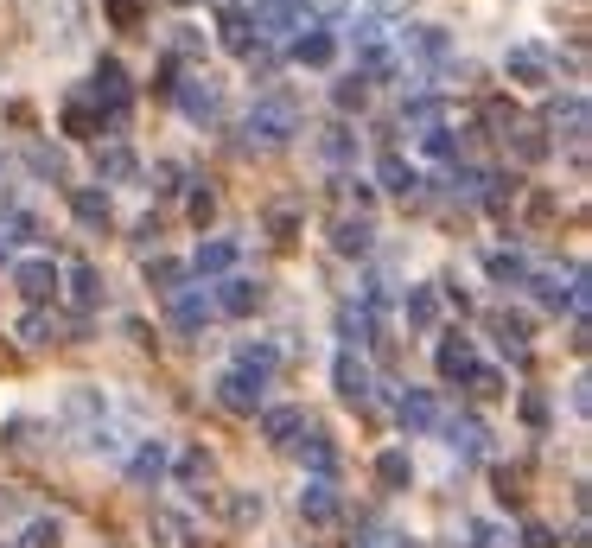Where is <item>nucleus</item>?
I'll list each match as a JSON object with an SVG mask.
<instances>
[{
    "label": "nucleus",
    "mask_w": 592,
    "mask_h": 548,
    "mask_svg": "<svg viewBox=\"0 0 592 548\" xmlns=\"http://www.w3.org/2000/svg\"><path fill=\"white\" fill-rule=\"evenodd\" d=\"M293 134H300V96H293V90H268V96H255V109L242 115V147L274 153V147H287Z\"/></svg>",
    "instance_id": "1"
},
{
    "label": "nucleus",
    "mask_w": 592,
    "mask_h": 548,
    "mask_svg": "<svg viewBox=\"0 0 592 548\" xmlns=\"http://www.w3.org/2000/svg\"><path fill=\"white\" fill-rule=\"evenodd\" d=\"M90 102H96L102 115H109V128H121V122H128L134 83H128V71H121V58H102V64H96V77H90Z\"/></svg>",
    "instance_id": "2"
},
{
    "label": "nucleus",
    "mask_w": 592,
    "mask_h": 548,
    "mask_svg": "<svg viewBox=\"0 0 592 548\" xmlns=\"http://www.w3.org/2000/svg\"><path fill=\"white\" fill-rule=\"evenodd\" d=\"M217 402L230 408V415H261L268 408V376H255V370H223L217 376Z\"/></svg>",
    "instance_id": "3"
},
{
    "label": "nucleus",
    "mask_w": 592,
    "mask_h": 548,
    "mask_svg": "<svg viewBox=\"0 0 592 548\" xmlns=\"http://www.w3.org/2000/svg\"><path fill=\"white\" fill-rule=\"evenodd\" d=\"M395 45H402L414 64H427V71H446V64H452V32L446 26H402V32H395Z\"/></svg>",
    "instance_id": "4"
},
{
    "label": "nucleus",
    "mask_w": 592,
    "mask_h": 548,
    "mask_svg": "<svg viewBox=\"0 0 592 548\" xmlns=\"http://www.w3.org/2000/svg\"><path fill=\"white\" fill-rule=\"evenodd\" d=\"M217 313H230V319H249V313H261V300H268V287L261 281H249V274H223V287H217Z\"/></svg>",
    "instance_id": "5"
},
{
    "label": "nucleus",
    "mask_w": 592,
    "mask_h": 548,
    "mask_svg": "<svg viewBox=\"0 0 592 548\" xmlns=\"http://www.w3.org/2000/svg\"><path fill=\"white\" fill-rule=\"evenodd\" d=\"M548 51L542 45H510V51H503V77H510V83H522V90H542V83H548Z\"/></svg>",
    "instance_id": "6"
},
{
    "label": "nucleus",
    "mask_w": 592,
    "mask_h": 548,
    "mask_svg": "<svg viewBox=\"0 0 592 548\" xmlns=\"http://www.w3.org/2000/svg\"><path fill=\"white\" fill-rule=\"evenodd\" d=\"M13 287H20L32 306H45L51 294H58V262H45V255H26V262H13Z\"/></svg>",
    "instance_id": "7"
},
{
    "label": "nucleus",
    "mask_w": 592,
    "mask_h": 548,
    "mask_svg": "<svg viewBox=\"0 0 592 548\" xmlns=\"http://www.w3.org/2000/svg\"><path fill=\"white\" fill-rule=\"evenodd\" d=\"M211 319H217L211 287H179V294H172V325H179V332H204Z\"/></svg>",
    "instance_id": "8"
},
{
    "label": "nucleus",
    "mask_w": 592,
    "mask_h": 548,
    "mask_svg": "<svg viewBox=\"0 0 592 548\" xmlns=\"http://www.w3.org/2000/svg\"><path fill=\"white\" fill-rule=\"evenodd\" d=\"M548 128H554V134H567V141L580 147V141H586V128H592V115H586V96H580V90L554 96V102H548Z\"/></svg>",
    "instance_id": "9"
},
{
    "label": "nucleus",
    "mask_w": 592,
    "mask_h": 548,
    "mask_svg": "<svg viewBox=\"0 0 592 548\" xmlns=\"http://www.w3.org/2000/svg\"><path fill=\"white\" fill-rule=\"evenodd\" d=\"M395 421H402L408 434H433V427L446 421L440 415V396H433V389H408V396L395 402Z\"/></svg>",
    "instance_id": "10"
},
{
    "label": "nucleus",
    "mask_w": 592,
    "mask_h": 548,
    "mask_svg": "<svg viewBox=\"0 0 592 548\" xmlns=\"http://www.w3.org/2000/svg\"><path fill=\"white\" fill-rule=\"evenodd\" d=\"M332 383H338V396H344V402H370L376 376H370V364H363L357 351H338V364H332Z\"/></svg>",
    "instance_id": "11"
},
{
    "label": "nucleus",
    "mask_w": 592,
    "mask_h": 548,
    "mask_svg": "<svg viewBox=\"0 0 592 548\" xmlns=\"http://www.w3.org/2000/svg\"><path fill=\"white\" fill-rule=\"evenodd\" d=\"M166 466H172V447L166 440H141V447H134V459H128V485H160L166 478Z\"/></svg>",
    "instance_id": "12"
},
{
    "label": "nucleus",
    "mask_w": 592,
    "mask_h": 548,
    "mask_svg": "<svg viewBox=\"0 0 592 548\" xmlns=\"http://www.w3.org/2000/svg\"><path fill=\"white\" fill-rule=\"evenodd\" d=\"M300 434H306V408H293V402L261 408V440H268V447H293Z\"/></svg>",
    "instance_id": "13"
},
{
    "label": "nucleus",
    "mask_w": 592,
    "mask_h": 548,
    "mask_svg": "<svg viewBox=\"0 0 592 548\" xmlns=\"http://www.w3.org/2000/svg\"><path fill=\"white\" fill-rule=\"evenodd\" d=\"M172 96H179V109L191 115V122H217V109H223V90H217L211 77H191V83H179Z\"/></svg>",
    "instance_id": "14"
},
{
    "label": "nucleus",
    "mask_w": 592,
    "mask_h": 548,
    "mask_svg": "<svg viewBox=\"0 0 592 548\" xmlns=\"http://www.w3.org/2000/svg\"><path fill=\"white\" fill-rule=\"evenodd\" d=\"M300 517H306V523H338V517H344L332 478H306V491H300Z\"/></svg>",
    "instance_id": "15"
},
{
    "label": "nucleus",
    "mask_w": 592,
    "mask_h": 548,
    "mask_svg": "<svg viewBox=\"0 0 592 548\" xmlns=\"http://www.w3.org/2000/svg\"><path fill=\"white\" fill-rule=\"evenodd\" d=\"M332 58H338V39H332V26H306L300 39H293V64H306V71H325Z\"/></svg>",
    "instance_id": "16"
},
{
    "label": "nucleus",
    "mask_w": 592,
    "mask_h": 548,
    "mask_svg": "<svg viewBox=\"0 0 592 548\" xmlns=\"http://www.w3.org/2000/svg\"><path fill=\"white\" fill-rule=\"evenodd\" d=\"M71 217H77V224L83 230H109V192H102V185H77V192H71Z\"/></svg>",
    "instance_id": "17"
},
{
    "label": "nucleus",
    "mask_w": 592,
    "mask_h": 548,
    "mask_svg": "<svg viewBox=\"0 0 592 548\" xmlns=\"http://www.w3.org/2000/svg\"><path fill=\"white\" fill-rule=\"evenodd\" d=\"M433 357H440V376H446V383H452V376L465 383V376H472V364H478V351H472V338H465V332H446Z\"/></svg>",
    "instance_id": "18"
},
{
    "label": "nucleus",
    "mask_w": 592,
    "mask_h": 548,
    "mask_svg": "<svg viewBox=\"0 0 592 548\" xmlns=\"http://www.w3.org/2000/svg\"><path fill=\"white\" fill-rule=\"evenodd\" d=\"M376 185H382V192H395V198H414V192H421V173H414L402 153H382V160H376Z\"/></svg>",
    "instance_id": "19"
},
{
    "label": "nucleus",
    "mask_w": 592,
    "mask_h": 548,
    "mask_svg": "<svg viewBox=\"0 0 592 548\" xmlns=\"http://www.w3.org/2000/svg\"><path fill=\"white\" fill-rule=\"evenodd\" d=\"M446 115H452L446 96H433V90H421V96L402 102V128H421V134H427V128H446Z\"/></svg>",
    "instance_id": "20"
},
{
    "label": "nucleus",
    "mask_w": 592,
    "mask_h": 548,
    "mask_svg": "<svg viewBox=\"0 0 592 548\" xmlns=\"http://www.w3.org/2000/svg\"><path fill=\"white\" fill-rule=\"evenodd\" d=\"M102 415H109V396H102L96 383L64 389V421H96V427H102Z\"/></svg>",
    "instance_id": "21"
},
{
    "label": "nucleus",
    "mask_w": 592,
    "mask_h": 548,
    "mask_svg": "<svg viewBox=\"0 0 592 548\" xmlns=\"http://www.w3.org/2000/svg\"><path fill=\"white\" fill-rule=\"evenodd\" d=\"M484 274H491L497 287H522L535 268H529V255H522V249H491V255H484Z\"/></svg>",
    "instance_id": "22"
},
{
    "label": "nucleus",
    "mask_w": 592,
    "mask_h": 548,
    "mask_svg": "<svg viewBox=\"0 0 592 548\" xmlns=\"http://www.w3.org/2000/svg\"><path fill=\"white\" fill-rule=\"evenodd\" d=\"M185 268H198V274H230V268H236V243H230V236H204L198 255H191Z\"/></svg>",
    "instance_id": "23"
},
{
    "label": "nucleus",
    "mask_w": 592,
    "mask_h": 548,
    "mask_svg": "<svg viewBox=\"0 0 592 548\" xmlns=\"http://www.w3.org/2000/svg\"><path fill=\"white\" fill-rule=\"evenodd\" d=\"M402 319L414 325V332H433V325H440V294H433V287H408V294H402Z\"/></svg>",
    "instance_id": "24"
},
{
    "label": "nucleus",
    "mask_w": 592,
    "mask_h": 548,
    "mask_svg": "<svg viewBox=\"0 0 592 548\" xmlns=\"http://www.w3.org/2000/svg\"><path fill=\"white\" fill-rule=\"evenodd\" d=\"M440 427H446V447H452V453H465V459L484 453V421H478V415H452V421H440Z\"/></svg>",
    "instance_id": "25"
},
{
    "label": "nucleus",
    "mask_w": 592,
    "mask_h": 548,
    "mask_svg": "<svg viewBox=\"0 0 592 548\" xmlns=\"http://www.w3.org/2000/svg\"><path fill=\"white\" fill-rule=\"evenodd\" d=\"M370 243H376L370 217H338V224H332V249L338 255H370Z\"/></svg>",
    "instance_id": "26"
},
{
    "label": "nucleus",
    "mask_w": 592,
    "mask_h": 548,
    "mask_svg": "<svg viewBox=\"0 0 592 548\" xmlns=\"http://www.w3.org/2000/svg\"><path fill=\"white\" fill-rule=\"evenodd\" d=\"M102 128H109V115H102V109H90L83 96L64 102V134H77V141H96Z\"/></svg>",
    "instance_id": "27"
},
{
    "label": "nucleus",
    "mask_w": 592,
    "mask_h": 548,
    "mask_svg": "<svg viewBox=\"0 0 592 548\" xmlns=\"http://www.w3.org/2000/svg\"><path fill=\"white\" fill-rule=\"evenodd\" d=\"M223 45L236 58H255V26H249V7H223Z\"/></svg>",
    "instance_id": "28"
},
{
    "label": "nucleus",
    "mask_w": 592,
    "mask_h": 548,
    "mask_svg": "<svg viewBox=\"0 0 592 548\" xmlns=\"http://www.w3.org/2000/svg\"><path fill=\"white\" fill-rule=\"evenodd\" d=\"M338 338H344V351H351V345H370V338H376V313H363L357 300L338 306Z\"/></svg>",
    "instance_id": "29"
},
{
    "label": "nucleus",
    "mask_w": 592,
    "mask_h": 548,
    "mask_svg": "<svg viewBox=\"0 0 592 548\" xmlns=\"http://www.w3.org/2000/svg\"><path fill=\"white\" fill-rule=\"evenodd\" d=\"M58 281H71V300H77V306H102V274H96L90 262H71Z\"/></svg>",
    "instance_id": "30"
},
{
    "label": "nucleus",
    "mask_w": 592,
    "mask_h": 548,
    "mask_svg": "<svg viewBox=\"0 0 592 548\" xmlns=\"http://www.w3.org/2000/svg\"><path fill=\"white\" fill-rule=\"evenodd\" d=\"M236 364L255 370V376H274V370H281V345H274V338H249V345L236 351Z\"/></svg>",
    "instance_id": "31"
},
{
    "label": "nucleus",
    "mask_w": 592,
    "mask_h": 548,
    "mask_svg": "<svg viewBox=\"0 0 592 548\" xmlns=\"http://www.w3.org/2000/svg\"><path fill=\"white\" fill-rule=\"evenodd\" d=\"M185 274H191L185 262H172V255H153V262H147V287H153V294H166V300H172V294L185 287Z\"/></svg>",
    "instance_id": "32"
},
{
    "label": "nucleus",
    "mask_w": 592,
    "mask_h": 548,
    "mask_svg": "<svg viewBox=\"0 0 592 548\" xmlns=\"http://www.w3.org/2000/svg\"><path fill=\"white\" fill-rule=\"evenodd\" d=\"M300 459L312 466V478H332V472H338V447H332V434H306V440H300Z\"/></svg>",
    "instance_id": "33"
},
{
    "label": "nucleus",
    "mask_w": 592,
    "mask_h": 548,
    "mask_svg": "<svg viewBox=\"0 0 592 548\" xmlns=\"http://www.w3.org/2000/svg\"><path fill=\"white\" fill-rule=\"evenodd\" d=\"M319 153H325V160H332V166H351V160H357L363 147H357V134H351V128L338 122V128H325V134H319Z\"/></svg>",
    "instance_id": "34"
},
{
    "label": "nucleus",
    "mask_w": 592,
    "mask_h": 548,
    "mask_svg": "<svg viewBox=\"0 0 592 548\" xmlns=\"http://www.w3.org/2000/svg\"><path fill=\"white\" fill-rule=\"evenodd\" d=\"M421 153H427V160H459V153H465V134L452 128V122H446V128H427V134H421Z\"/></svg>",
    "instance_id": "35"
},
{
    "label": "nucleus",
    "mask_w": 592,
    "mask_h": 548,
    "mask_svg": "<svg viewBox=\"0 0 592 548\" xmlns=\"http://www.w3.org/2000/svg\"><path fill=\"white\" fill-rule=\"evenodd\" d=\"M376 478H382L389 491H408V485H414V466H408V453H402V447L376 453Z\"/></svg>",
    "instance_id": "36"
},
{
    "label": "nucleus",
    "mask_w": 592,
    "mask_h": 548,
    "mask_svg": "<svg viewBox=\"0 0 592 548\" xmlns=\"http://www.w3.org/2000/svg\"><path fill=\"white\" fill-rule=\"evenodd\" d=\"M96 173L121 185V179H134V173H141V160H134L128 147H96Z\"/></svg>",
    "instance_id": "37"
},
{
    "label": "nucleus",
    "mask_w": 592,
    "mask_h": 548,
    "mask_svg": "<svg viewBox=\"0 0 592 548\" xmlns=\"http://www.w3.org/2000/svg\"><path fill=\"white\" fill-rule=\"evenodd\" d=\"M484 179H491V173H484V166H472V160H452V198H484Z\"/></svg>",
    "instance_id": "38"
},
{
    "label": "nucleus",
    "mask_w": 592,
    "mask_h": 548,
    "mask_svg": "<svg viewBox=\"0 0 592 548\" xmlns=\"http://www.w3.org/2000/svg\"><path fill=\"white\" fill-rule=\"evenodd\" d=\"M58 542H64V523L58 517H32L20 529V548H58Z\"/></svg>",
    "instance_id": "39"
},
{
    "label": "nucleus",
    "mask_w": 592,
    "mask_h": 548,
    "mask_svg": "<svg viewBox=\"0 0 592 548\" xmlns=\"http://www.w3.org/2000/svg\"><path fill=\"white\" fill-rule=\"evenodd\" d=\"M20 338H26V345H51V338H58V319H51L45 306H32V313L20 319Z\"/></svg>",
    "instance_id": "40"
},
{
    "label": "nucleus",
    "mask_w": 592,
    "mask_h": 548,
    "mask_svg": "<svg viewBox=\"0 0 592 548\" xmlns=\"http://www.w3.org/2000/svg\"><path fill=\"white\" fill-rule=\"evenodd\" d=\"M332 102H338L344 115H351V109H363V102H370V83H363L357 71H351V77H338V83H332Z\"/></svg>",
    "instance_id": "41"
},
{
    "label": "nucleus",
    "mask_w": 592,
    "mask_h": 548,
    "mask_svg": "<svg viewBox=\"0 0 592 548\" xmlns=\"http://www.w3.org/2000/svg\"><path fill=\"white\" fill-rule=\"evenodd\" d=\"M516 160H522V166H542V160H548V134H542V128H522V134H516Z\"/></svg>",
    "instance_id": "42"
},
{
    "label": "nucleus",
    "mask_w": 592,
    "mask_h": 548,
    "mask_svg": "<svg viewBox=\"0 0 592 548\" xmlns=\"http://www.w3.org/2000/svg\"><path fill=\"white\" fill-rule=\"evenodd\" d=\"M26 166H32L39 179H64V153H58V147H26Z\"/></svg>",
    "instance_id": "43"
},
{
    "label": "nucleus",
    "mask_w": 592,
    "mask_h": 548,
    "mask_svg": "<svg viewBox=\"0 0 592 548\" xmlns=\"http://www.w3.org/2000/svg\"><path fill=\"white\" fill-rule=\"evenodd\" d=\"M204 478H211V453L191 447V453L179 459V485H204Z\"/></svg>",
    "instance_id": "44"
},
{
    "label": "nucleus",
    "mask_w": 592,
    "mask_h": 548,
    "mask_svg": "<svg viewBox=\"0 0 592 548\" xmlns=\"http://www.w3.org/2000/svg\"><path fill=\"white\" fill-rule=\"evenodd\" d=\"M261 510H268V504H261V491H236V498H230L236 523H261Z\"/></svg>",
    "instance_id": "45"
},
{
    "label": "nucleus",
    "mask_w": 592,
    "mask_h": 548,
    "mask_svg": "<svg viewBox=\"0 0 592 548\" xmlns=\"http://www.w3.org/2000/svg\"><path fill=\"white\" fill-rule=\"evenodd\" d=\"M198 51H204L198 26H172V58H198Z\"/></svg>",
    "instance_id": "46"
},
{
    "label": "nucleus",
    "mask_w": 592,
    "mask_h": 548,
    "mask_svg": "<svg viewBox=\"0 0 592 548\" xmlns=\"http://www.w3.org/2000/svg\"><path fill=\"white\" fill-rule=\"evenodd\" d=\"M268 230L281 236V243H293V230H300V211H293V204H274V211H268Z\"/></svg>",
    "instance_id": "47"
},
{
    "label": "nucleus",
    "mask_w": 592,
    "mask_h": 548,
    "mask_svg": "<svg viewBox=\"0 0 592 548\" xmlns=\"http://www.w3.org/2000/svg\"><path fill=\"white\" fill-rule=\"evenodd\" d=\"M357 548H414V536H402V529H370Z\"/></svg>",
    "instance_id": "48"
},
{
    "label": "nucleus",
    "mask_w": 592,
    "mask_h": 548,
    "mask_svg": "<svg viewBox=\"0 0 592 548\" xmlns=\"http://www.w3.org/2000/svg\"><path fill=\"white\" fill-rule=\"evenodd\" d=\"M344 192H351L357 217H370V204H376V185H370V179H344Z\"/></svg>",
    "instance_id": "49"
},
{
    "label": "nucleus",
    "mask_w": 592,
    "mask_h": 548,
    "mask_svg": "<svg viewBox=\"0 0 592 548\" xmlns=\"http://www.w3.org/2000/svg\"><path fill=\"white\" fill-rule=\"evenodd\" d=\"M465 383H472L478 396H497V389H503V376H497L491 364H472V376H465Z\"/></svg>",
    "instance_id": "50"
},
{
    "label": "nucleus",
    "mask_w": 592,
    "mask_h": 548,
    "mask_svg": "<svg viewBox=\"0 0 592 548\" xmlns=\"http://www.w3.org/2000/svg\"><path fill=\"white\" fill-rule=\"evenodd\" d=\"M408 7L414 0H370V20L382 26V20H408Z\"/></svg>",
    "instance_id": "51"
},
{
    "label": "nucleus",
    "mask_w": 592,
    "mask_h": 548,
    "mask_svg": "<svg viewBox=\"0 0 592 548\" xmlns=\"http://www.w3.org/2000/svg\"><path fill=\"white\" fill-rule=\"evenodd\" d=\"M522 548H561V542H554L548 523H529V529H522Z\"/></svg>",
    "instance_id": "52"
},
{
    "label": "nucleus",
    "mask_w": 592,
    "mask_h": 548,
    "mask_svg": "<svg viewBox=\"0 0 592 548\" xmlns=\"http://www.w3.org/2000/svg\"><path fill=\"white\" fill-rule=\"evenodd\" d=\"M472 548H503V529L497 523H472Z\"/></svg>",
    "instance_id": "53"
},
{
    "label": "nucleus",
    "mask_w": 592,
    "mask_h": 548,
    "mask_svg": "<svg viewBox=\"0 0 592 548\" xmlns=\"http://www.w3.org/2000/svg\"><path fill=\"white\" fill-rule=\"evenodd\" d=\"M109 13H115L121 26H134V20H141V0H109Z\"/></svg>",
    "instance_id": "54"
},
{
    "label": "nucleus",
    "mask_w": 592,
    "mask_h": 548,
    "mask_svg": "<svg viewBox=\"0 0 592 548\" xmlns=\"http://www.w3.org/2000/svg\"><path fill=\"white\" fill-rule=\"evenodd\" d=\"M211 211H217V192H191V217H198V224H204Z\"/></svg>",
    "instance_id": "55"
},
{
    "label": "nucleus",
    "mask_w": 592,
    "mask_h": 548,
    "mask_svg": "<svg viewBox=\"0 0 592 548\" xmlns=\"http://www.w3.org/2000/svg\"><path fill=\"white\" fill-rule=\"evenodd\" d=\"M32 236H39V224H32L26 211H13V243H32Z\"/></svg>",
    "instance_id": "56"
},
{
    "label": "nucleus",
    "mask_w": 592,
    "mask_h": 548,
    "mask_svg": "<svg viewBox=\"0 0 592 548\" xmlns=\"http://www.w3.org/2000/svg\"><path fill=\"white\" fill-rule=\"evenodd\" d=\"M522 421L542 427V421H548V402H542V396H522Z\"/></svg>",
    "instance_id": "57"
},
{
    "label": "nucleus",
    "mask_w": 592,
    "mask_h": 548,
    "mask_svg": "<svg viewBox=\"0 0 592 548\" xmlns=\"http://www.w3.org/2000/svg\"><path fill=\"white\" fill-rule=\"evenodd\" d=\"M7 211H13V198H7V192H0V217H7Z\"/></svg>",
    "instance_id": "58"
},
{
    "label": "nucleus",
    "mask_w": 592,
    "mask_h": 548,
    "mask_svg": "<svg viewBox=\"0 0 592 548\" xmlns=\"http://www.w3.org/2000/svg\"><path fill=\"white\" fill-rule=\"evenodd\" d=\"M0 262H7V243H0Z\"/></svg>",
    "instance_id": "59"
}]
</instances>
